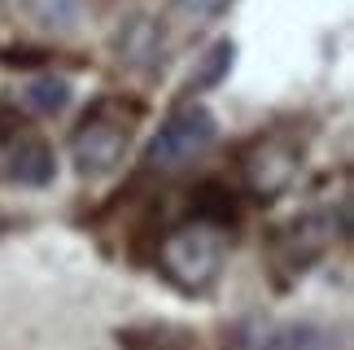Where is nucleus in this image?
Segmentation results:
<instances>
[{
	"instance_id": "1",
	"label": "nucleus",
	"mask_w": 354,
	"mask_h": 350,
	"mask_svg": "<svg viewBox=\"0 0 354 350\" xmlns=\"http://www.w3.org/2000/svg\"><path fill=\"white\" fill-rule=\"evenodd\" d=\"M223 254H227V246H223V237L214 232V228L188 223V228H180V232H171L162 241L158 263L180 289H206L223 272Z\"/></svg>"
},
{
	"instance_id": "2",
	"label": "nucleus",
	"mask_w": 354,
	"mask_h": 350,
	"mask_svg": "<svg viewBox=\"0 0 354 350\" xmlns=\"http://www.w3.org/2000/svg\"><path fill=\"white\" fill-rule=\"evenodd\" d=\"M214 136H219V123H214V114L206 105H180V110L153 131V140H149V163L162 167V171L188 167L210 149Z\"/></svg>"
},
{
	"instance_id": "3",
	"label": "nucleus",
	"mask_w": 354,
	"mask_h": 350,
	"mask_svg": "<svg viewBox=\"0 0 354 350\" xmlns=\"http://www.w3.org/2000/svg\"><path fill=\"white\" fill-rule=\"evenodd\" d=\"M71 154H75V167L84 171V175L114 171L122 163V154H127V127L114 123V118H105V114L88 118V123L75 131Z\"/></svg>"
},
{
	"instance_id": "4",
	"label": "nucleus",
	"mask_w": 354,
	"mask_h": 350,
	"mask_svg": "<svg viewBox=\"0 0 354 350\" xmlns=\"http://www.w3.org/2000/svg\"><path fill=\"white\" fill-rule=\"evenodd\" d=\"M5 171H9V180H18L22 188H44V184L57 180V154L39 136H22V140L9 145Z\"/></svg>"
},
{
	"instance_id": "5",
	"label": "nucleus",
	"mask_w": 354,
	"mask_h": 350,
	"mask_svg": "<svg viewBox=\"0 0 354 350\" xmlns=\"http://www.w3.org/2000/svg\"><path fill=\"white\" fill-rule=\"evenodd\" d=\"M267 350H333V338L319 324H271Z\"/></svg>"
},
{
	"instance_id": "6",
	"label": "nucleus",
	"mask_w": 354,
	"mask_h": 350,
	"mask_svg": "<svg viewBox=\"0 0 354 350\" xmlns=\"http://www.w3.org/2000/svg\"><path fill=\"white\" fill-rule=\"evenodd\" d=\"M26 105L35 114H62L71 105V84L62 75H39L35 84H26Z\"/></svg>"
},
{
	"instance_id": "7",
	"label": "nucleus",
	"mask_w": 354,
	"mask_h": 350,
	"mask_svg": "<svg viewBox=\"0 0 354 350\" xmlns=\"http://www.w3.org/2000/svg\"><path fill=\"white\" fill-rule=\"evenodd\" d=\"M232 57H236V48H232V39H219L206 57H201V66H197V75H193V88L197 92H206V88H219L223 79H227V71H232Z\"/></svg>"
},
{
	"instance_id": "8",
	"label": "nucleus",
	"mask_w": 354,
	"mask_h": 350,
	"mask_svg": "<svg viewBox=\"0 0 354 350\" xmlns=\"http://www.w3.org/2000/svg\"><path fill=\"white\" fill-rule=\"evenodd\" d=\"M31 13L44 26L62 31V26H75L79 22V0H31Z\"/></svg>"
},
{
	"instance_id": "9",
	"label": "nucleus",
	"mask_w": 354,
	"mask_h": 350,
	"mask_svg": "<svg viewBox=\"0 0 354 350\" xmlns=\"http://www.w3.org/2000/svg\"><path fill=\"white\" fill-rule=\"evenodd\" d=\"M175 9L193 22H210V18H223L232 9V0H175Z\"/></svg>"
}]
</instances>
